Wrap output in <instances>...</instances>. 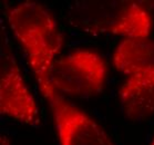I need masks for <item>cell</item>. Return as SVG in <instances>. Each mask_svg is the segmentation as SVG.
Instances as JSON below:
<instances>
[{
	"instance_id": "6da1fadb",
	"label": "cell",
	"mask_w": 154,
	"mask_h": 145,
	"mask_svg": "<svg viewBox=\"0 0 154 145\" xmlns=\"http://www.w3.org/2000/svg\"><path fill=\"white\" fill-rule=\"evenodd\" d=\"M8 24L26 53L39 88L45 97L54 91L50 74L63 38L53 16L43 5L25 1L7 12Z\"/></svg>"
},
{
	"instance_id": "7a4b0ae2",
	"label": "cell",
	"mask_w": 154,
	"mask_h": 145,
	"mask_svg": "<svg viewBox=\"0 0 154 145\" xmlns=\"http://www.w3.org/2000/svg\"><path fill=\"white\" fill-rule=\"evenodd\" d=\"M69 20L88 34H109L126 38H149L152 17L131 0H82L70 5Z\"/></svg>"
},
{
	"instance_id": "3957f363",
	"label": "cell",
	"mask_w": 154,
	"mask_h": 145,
	"mask_svg": "<svg viewBox=\"0 0 154 145\" xmlns=\"http://www.w3.org/2000/svg\"><path fill=\"white\" fill-rule=\"evenodd\" d=\"M106 75L103 57L92 50L79 49L56 60L50 83L57 93L88 98L102 92Z\"/></svg>"
},
{
	"instance_id": "277c9868",
	"label": "cell",
	"mask_w": 154,
	"mask_h": 145,
	"mask_svg": "<svg viewBox=\"0 0 154 145\" xmlns=\"http://www.w3.org/2000/svg\"><path fill=\"white\" fill-rule=\"evenodd\" d=\"M0 112L27 125L40 124L39 110L2 32L0 58Z\"/></svg>"
},
{
	"instance_id": "5b68a950",
	"label": "cell",
	"mask_w": 154,
	"mask_h": 145,
	"mask_svg": "<svg viewBox=\"0 0 154 145\" xmlns=\"http://www.w3.org/2000/svg\"><path fill=\"white\" fill-rule=\"evenodd\" d=\"M46 99L52 110L60 145H113L94 120L59 93L53 91Z\"/></svg>"
},
{
	"instance_id": "8992f818",
	"label": "cell",
	"mask_w": 154,
	"mask_h": 145,
	"mask_svg": "<svg viewBox=\"0 0 154 145\" xmlns=\"http://www.w3.org/2000/svg\"><path fill=\"white\" fill-rule=\"evenodd\" d=\"M119 95L128 118L140 120L151 116L154 114V69L129 76Z\"/></svg>"
},
{
	"instance_id": "52a82bcc",
	"label": "cell",
	"mask_w": 154,
	"mask_h": 145,
	"mask_svg": "<svg viewBox=\"0 0 154 145\" xmlns=\"http://www.w3.org/2000/svg\"><path fill=\"white\" fill-rule=\"evenodd\" d=\"M113 66L122 74L134 75L154 69V40L150 38H126L113 54Z\"/></svg>"
},
{
	"instance_id": "ba28073f",
	"label": "cell",
	"mask_w": 154,
	"mask_h": 145,
	"mask_svg": "<svg viewBox=\"0 0 154 145\" xmlns=\"http://www.w3.org/2000/svg\"><path fill=\"white\" fill-rule=\"evenodd\" d=\"M0 145H10L9 140H8L5 135H1V140H0Z\"/></svg>"
},
{
	"instance_id": "9c48e42d",
	"label": "cell",
	"mask_w": 154,
	"mask_h": 145,
	"mask_svg": "<svg viewBox=\"0 0 154 145\" xmlns=\"http://www.w3.org/2000/svg\"><path fill=\"white\" fill-rule=\"evenodd\" d=\"M150 145H154V137H153V140H152V142H151Z\"/></svg>"
}]
</instances>
